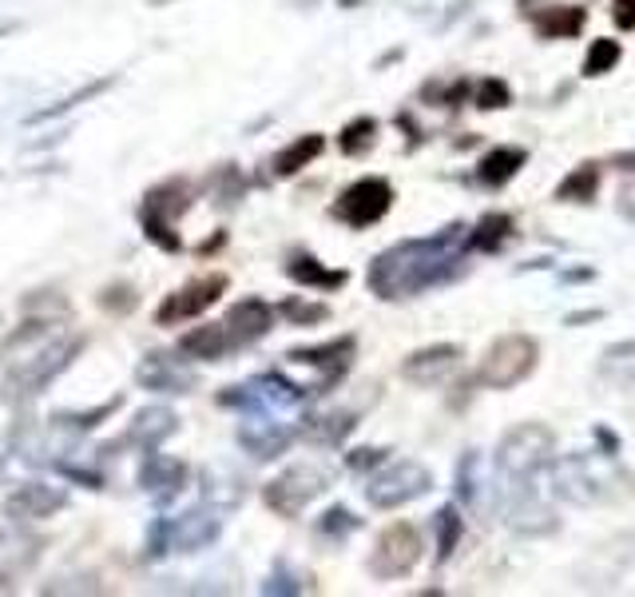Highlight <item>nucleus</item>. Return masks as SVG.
<instances>
[{"mask_svg":"<svg viewBox=\"0 0 635 597\" xmlns=\"http://www.w3.org/2000/svg\"><path fill=\"white\" fill-rule=\"evenodd\" d=\"M465 227L452 224L429 239H405L369 264L366 284L377 299H414L429 287L452 284L465 271Z\"/></svg>","mask_w":635,"mask_h":597,"instance_id":"1","label":"nucleus"},{"mask_svg":"<svg viewBox=\"0 0 635 597\" xmlns=\"http://www.w3.org/2000/svg\"><path fill=\"white\" fill-rule=\"evenodd\" d=\"M552 494L572 506H620L632 498V474L607 451L592 454H564L549 471Z\"/></svg>","mask_w":635,"mask_h":597,"instance_id":"2","label":"nucleus"},{"mask_svg":"<svg viewBox=\"0 0 635 597\" xmlns=\"http://www.w3.org/2000/svg\"><path fill=\"white\" fill-rule=\"evenodd\" d=\"M556 462V434L544 422H520L497 446V478L501 494L509 490H540V478Z\"/></svg>","mask_w":635,"mask_h":597,"instance_id":"3","label":"nucleus"},{"mask_svg":"<svg viewBox=\"0 0 635 597\" xmlns=\"http://www.w3.org/2000/svg\"><path fill=\"white\" fill-rule=\"evenodd\" d=\"M44 327L37 331V347H32L29 354H20V359H12L9 374H4V394H9V399L40 394L52 379H60V374L76 362L80 351H84V339H80V334L76 339H72V334H49Z\"/></svg>","mask_w":635,"mask_h":597,"instance_id":"4","label":"nucleus"},{"mask_svg":"<svg viewBox=\"0 0 635 597\" xmlns=\"http://www.w3.org/2000/svg\"><path fill=\"white\" fill-rule=\"evenodd\" d=\"M537 362H540V343L532 334H504V339H497L485 351L477 379L485 387H492V391H512V387H520L537 371Z\"/></svg>","mask_w":635,"mask_h":597,"instance_id":"5","label":"nucleus"},{"mask_svg":"<svg viewBox=\"0 0 635 597\" xmlns=\"http://www.w3.org/2000/svg\"><path fill=\"white\" fill-rule=\"evenodd\" d=\"M191 207V192H187L184 179H171V184L152 187L139 204V224H144V236L164 251H179V231H175V219L184 216Z\"/></svg>","mask_w":635,"mask_h":597,"instance_id":"6","label":"nucleus"},{"mask_svg":"<svg viewBox=\"0 0 635 597\" xmlns=\"http://www.w3.org/2000/svg\"><path fill=\"white\" fill-rule=\"evenodd\" d=\"M326 486H330V474L322 471V466L299 462V466H290V471H282L279 478H270L267 486H262V502H267L274 514H282V518H299L318 494H326Z\"/></svg>","mask_w":635,"mask_h":597,"instance_id":"7","label":"nucleus"},{"mask_svg":"<svg viewBox=\"0 0 635 597\" xmlns=\"http://www.w3.org/2000/svg\"><path fill=\"white\" fill-rule=\"evenodd\" d=\"M434 490V474L425 471L421 462H394L385 466L382 474H374L366 486V498L374 509H397V506H409V502L425 498Z\"/></svg>","mask_w":635,"mask_h":597,"instance_id":"8","label":"nucleus"},{"mask_svg":"<svg viewBox=\"0 0 635 597\" xmlns=\"http://www.w3.org/2000/svg\"><path fill=\"white\" fill-rule=\"evenodd\" d=\"M421 534L417 526L409 522H394V526L382 529V538H377L374 554H369V574L382 581H394V578H405V574H414V566L421 562Z\"/></svg>","mask_w":635,"mask_h":597,"instance_id":"9","label":"nucleus"},{"mask_svg":"<svg viewBox=\"0 0 635 597\" xmlns=\"http://www.w3.org/2000/svg\"><path fill=\"white\" fill-rule=\"evenodd\" d=\"M389 207H394V184L382 176H366V179H357V184H350L346 192L337 196L334 219H342L346 227L362 231V227L385 219Z\"/></svg>","mask_w":635,"mask_h":597,"instance_id":"10","label":"nucleus"},{"mask_svg":"<svg viewBox=\"0 0 635 597\" xmlns=\"http://www.w3.org/2000/svg\"><path fill=\"white\" fill-rule=\"evenodd\" d=\"M501 514L504 526L512 534H520V538H544V534H552L560 526L540 490H509V494H501Z\"/></svg>","mask_w":635,"mask_h":597,"instance_id":"11","label":"nucleus"},{"mask_svg":"<svg viewBox=\"0 0 635 597\" xmlns=\"http://www.w3.org/2000/svg\"><path fill=\"white\" fill-rule=\"evenodd\" d=\"M227 291V275H202V279H191L187 287H179L175 295H167L159 311H155V323H184V319H195V315L211 311L219 303V295Z\"/></svg>","mask_w":635,"mask_h":597,"instance_id":"12","label":"nucleus"},{"mask_svg":"<svg viewBox=\"0 0 635 597\" xmlns=\"http://www.w3.org/2000/svg\"><path fill=\"white\" fill-rule=\"evenodd\" d=\"M135 382L155 394H187L195 387V371L175 351H152L135 367Z\"/></svg>","mask_w":635,"mask_h":597,"instance_id":"13","label":"nucleus"},{"mask_svg":"<svg viewBox=\"0 0 635 597\" xmlns=\"http://www.w3.org/2000/svg\"><path fill=\"white\" fill-rule=\"evenodd\" d=\"M40 554H44V542L37 534H29V529H0V594L17 586L20 578H29Z\"/></svg>","mask_w":635,"mask_h":597,"instance_id":"14","label":"nucleus"},{"mask_svg":"<svg viewBox=\"0 0 635 597\" xmlns=\"http://www.w3.org/2000/svg\"><path fill=\"white\" fill-rule=\"evenodd\" d=\"M67 506V494L52 482H24L4 498V514L12 522H44Z\"/></svg>","mask_w":635,"mask_h":597,"instance_id":"15","label":"nucleus"},{"mask_svg":"<svg viewBox=\"0 0 635 597\" xmlns=\"http://www.w3.org/2000/svg\"><path fill=\"white\" fill-rule=\"evenodd\" d=\"M290 442H294V431H290L287 422L270 419V414H251V419L239 422V446L262 462L279 459Z\"/></svg>","mask_w":635,"mask_h":597,"instance_id":"16","label":"nucleus"},{"mask_svg":"<svg viewBox=\"0 0 635 597\" xmlns=\"http://www.w3.org/2000/svg\"><path fill=\"white\" fill-rule=\"evenodd\" d=\"M354 351H357V339H354V334H342V339H334V343L290 351L287 359L302 362V367H318V371H322V382H318V391H326L330 382H337L342 374L350 371V359H354Z\"/></svg>","mask_w":635,"mask_h":597,"instance_id":"17","label":"nucleus"},{"mask_svg":"<svg viewBox=\"0 0 635 597\" xmlns=\"http://www.w3.org/2000/svg\"><path fill=\"white\" fill-rule=\"evenodd\" d=\"M461 367V347L452 343H437V347H421L409 359L402 362V374L417 387H434V382H445L452 371Z\"/></svg>","mask_w":635,"mask_h":597,"instance_id":"18","label":"nucleus"},{"mask_svg":"<svg viewBox=\"0 0 635 597\" xmlns=\"http://www.w3.org/2000/svg\"><path fill=\"white\" fill-rule=\"evenodd\" d=\"M222 534V518L211 506H191L187 514L171 522V546L184 549V554H195V549L215 546Z\"/></svg>","mask_w":635,"mask_h":597,"instance_id":"19","label":"nucleus"},{"mask_svg":"<svg viewBox=\"0 0 635 597\" xmlns=\"http://www.w3.org/2000/svg\"><path fill=\"white\" fill-rule=\"evenodd\" d=\"M222 323L231 331L235 347H251L274 327V311H270V303H262V299H239V303L227 311Z\"/></svg>","mask_w":635,"mask_h":597,"instance_id":"20","label":"nucleus"},{"mask_svg":"<svg viewBox=\"0 0 635 597\" xmlns=\"http://www.w3.org/2000/svg\"><path fill=\"white\" fill-rule=\"evenodd\" d=\"M139 486L152 494L155 502H171L179 490L187 486V462L167 459V454H152L139 471Z\"/></svg>","mask_w":635,"mask_h":597,"instance_id":"21","label":"nucleus"},{"mask_svg":"<svg viewBox=\"0 0 635 597\" xmlns=\"http://www.w3.org/2000/svg\"><path fill=\"white\" fill-rule=\"evenodd\" d=\"M175 431H179L175 411H167V406H144V411L135 414L132 431H127V442L144 446V451H159V442H167Z\"/></svg>","mask_w":635,"mask_h":597,"instance_id":"22","label":"nucleus"},{"mask_svg":"<svg viewBox=\"0 0 635 597\" xmlns=\"http://www.w3.org/2000/svg\"><path fill=\"white\" fill-rule=\"evenodd\" d=\"M587 24V12L580 4H549V9L532 12V29L544 40H569L580 37Z\"/></svg>","mask_w":635,"mask_h":597,"instance_id":"23","label":"nucleus"},{"mask_svg":"<svg viewBox=\"0 0 635 597\" xmlns=\"http://www.w3.org/2000/svg\"><path fill=\"white\" fill-rule=\"evenodd\" d=\"M179 351L202 362H219L227 351H235V339L231 331H227V323H202L179 339Z\"/></svg>","mask_w":635,"mask_h":597,"instance_id":"24","label":"nucleus"},{"mask_svg":"<svg viewBox=\"0 0 635 597\" xmlns=\"http://www.w3.org/2000/svg\"><path fill=\"white\" fill-rule=\"evenodd\" d=\"M529 164V152L517 144H497L489 152V156L477 164V179H481L485 187H504L509 179H517L520 167Z\"/></svg>","mask_w":635,"mask_h":597,"instance_id":"25","label":"nucleus"},{"mask_svg":"<svg viewBox=\"0 0 635 597\" xmlns=\"http://www.w3.org/2000/svg\"><path fill=\"white\" fill-rule=\"evenodd\" d=\"M596 374L607 382V387L635 394V339L604 347V354H600V362H596Z\"/></svg>","mask_w":635,"mask_h":597,"instance_id":"26","label":"nucleus"},{"mask_svg":"<svg viewBox=\"0 0 635 597\" xmlns=\"http://www.w3.org/2000/svg\"><path fill=\"white\" fill-rule=\"evenodd\" d=\"M322 152H326V140L318 136V132H310V136H299L294 140V144H287L279 152V156L270 159V167H274V176H299L302 167L306 164H314L318 156H322Z\"/></svg>","mask_w":635,"mask_h":597,"instance_id":"27","label":"nucleus"},{"mask_svg":"<svg viewBox=\"0 0 635 597\" xmlns=\"http://www.w3.org/2000/svg\"><path fill=\"white\" fill-rule=\"evenodd\" d=\"M512 236V219L504 212H489V216L477 219V227H469V236H465V247L469 251H497L504 247Z\"/></svg>","mask_w":635,"mask_h":597,"instance_id":"28","label":"nucleus"},{"mask_svg":"<svg viewBox=\"0 0 635 597\" xmlns=\"http://www.w3.org/2000/svg\"><path fill=\"white\" fill-rule=\"evenodd\" d=\"M287 275L302 287H318V291H334V287L346 284V271H330L314 259V255H294L287 264Z\"/></svg>","mask_w":635,"mask_h":597,"instance_id":"29","label":"nucleus"},{"mask_svg":"<svg viewBox=\"0 0 635 597\" xmlns=\"http://www.w3.org/2000/svg\"><path fill=\"white\" fill-rule=\"evenodd\" d=\"M596 192H600V167L580 164V167H572L569 176L560 179L556 199H564V204H592Z\"/></svg>","mask_w":635,"mask_h":597,"instance_id":"30","label":"nucleus"},{"mask_svg":"<svg viewBox=\"0 0 635 597\" xmlns=\"http://www.w3.org/2000/svg\"><path fill=\"white\" fill-rule=\"evenodd\" d=\"M354 431V414H318V419H306L302 422V434L310 442H326V446H337V442L346 439Z\"/></svg>","mask_w":635,"mask_h":597,"instance_id":"31","label":"nucleus"},{"mask_svg":"<svg viewBox=\"0 0 635 597\" xmlns=\"http://www.w3.org/2000/svg\"><path fill=\"white\" fill-rule=\"evenodd\" d=\"M434 529H437V562H449L452 549H457V542H461V534H465V518L452 506H441L434 518Z\"/></svg>","mask_w":635,"mask_h":597,"instance_id":"32","label":"nucleus"},{"mask_svg":"<svg viewBox=\"0 0 635 597\" xmlns=\"http://www.w3.org/2000/svg\"><path fill=\"white\" fill-rule=\"evenodd\" d=\"M116 84V76H107V80H92V84H84V89L76 92V96H64V100H56L52 109H44V112H32L29 116V124H44V120H56V116H64V112H72V109H80L84 100H92V96H100V92H107Z\"/></svg>","mask_w":635,"mask_h":597,"instance_id":"33","label":"nucleus"},{"mask_svg":"<svg viewBox=\"0 0 635 597\" xmlns=\"http://www.w3.org/2000/svg\"><path fill=\"white\" fill-rule=\"evenodd\" d=\"M374 136H377V120L357 116V120H350V124L342 127L337 147H342L346 156H362V152H369V147H374Z\"/></svg>","mask_w":635,"mask_h":597,"instance_id":"34","label":"nucleus"},{"mask_svg":"<svg viewBox=\"0 0 635 597\" xmlns=\"http://www.w3.org/2000/svg\"><path fill=\"white\" fill-rule=\"evenodd\" d=\"M620 56H624V49H620V40H592V49H587L584 56V76H607V72L616 69Z\"/></svg>","mask_w":635,"mask_h":597,"instance_id":"35","label":"nucleus"},{"mask_svg":"<svg viewBox=\"0 0 635 597\" xmlns=\"http://www.w3.org/2000/svg\"><path fill=\"white\" fill-rule=\"evenodd\" d=\"M119 411V399H112L107 406H92V411H76V414H52V426L56 431H92L96 422H104L107 414Z\"/></svg>","mask_w":635,"mask_h":597,"instance_id":"36","label":"nucleus"},{"mask_svg":"<svg viewBox=\"0 0 635 597\" xmlns=\"http://www.w3.org/2000/svg\"><path fill=\"white\" fill-rule=\"evenodd\" d=\"M477 471H481V454L469 451L461 454V462H457V498L461 502H477V494H481V486H477Z\"/></svg>","mask_w":635,"mask_h":597,"instance_id":"37","label":"nucleus"},{"mask_svg":"<svg viewBox=\"0 0 635 597\" xmlns=\"http://www.w3.org/2000/svg\"><path fill=\"white\" fill-rule=\"evenodd\" d=\"M472 104H477L481 112L509 109V104H512V92H509V84H504V80L489 76V80H481V84H477V96H472Z\"/></svg>","mask_w":635,"mask_h":597,"instance_id":"38","label":"nucleus"},{"mask_svg":"<svg viewBox=\"0 0 635 597\" xmlns=\"http://www.w3.org/2000/svg\"><path fill=\"white\" fill-rule=\"evenodd\" d=\"M282 315H287L290 323L310 327V323H322V319H330V307L326 303H302V299H287V303H282Z\"/></svg>","mask_w":635,"mask_h":597,"instance_id":"39","label":"nucleus"},{"mask_svg":"<svg viewBox=\"0 0 635 597\" xmlns=\"http://www.w3.org/2000/svg\"><path fill=\"white\" fill-rule=\"evenodd\" d=\"M357 529V518L354 514H350L346 506H334V509H326V514H322V522H318V534H326V538H342V534H354Z\"/></svg>","mask_w":635,"mask_h":597,"instance_id":"40","label":"nucleus"},{"mask_svg":"<svg viewBox=\"0 0 635 597\" xmlns=\"http://www.w3.org/2000/svg\"><path fill=\"white\" fill-rule=\"evenodd\" d=\"M612 20H616L624 32H632L635 29V0H612Z\"/></svg>","mask_w":635,"mask_h":597,"instance_id":"41","label":"nucleus"},{"mask_svg":"<svg viewBox=\"0 0 635 597\" xmlns=\"http://www.w3.org/2000/svg\"><path fill=\"white\" fill-rule=\"evenodd\" d=\"M346 462H350V471H366V466H377V462H385V451H354Z\"/></svg>","mask_w":635,"mask_h":597,"instance_id":"42","label":"nucleus"},{"mask_svg":"<svg viewBox=\"0 0 635 597\" xmlns=\"http://www.w3.org/2000/svg\"><path fill=\"white\" fill-rule=\"evenodd\" d=\"M596 319H604V311H576V315H569L564 323L576 327V323H596Z\"/></svg>","mask_w":635,"mask_h":597,"instance_id":"43","label":"nucleus"},{"mask_svg":"<svg viewBox=\"0 0 635 597\" xmlns=\"http://www.w3.org/2000/svg\"><path fill=\"white\" fill-rule=\"evenodd\" d=\"M620 212L635 219V192H624V196H620Z\"/></svg>","mask_w":635,"mask_h":597,"instance_id":"44","label":"nucleus"}]
</instances>
